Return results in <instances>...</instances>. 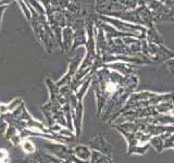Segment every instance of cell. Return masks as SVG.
I'll list each match as a JSON object with an SVG mask.
<instances>
[{"label":"cell","mask_w":174,"mask_h":163,"mask_svg":"<svg viewBox=\"0 0 174 163\" xmlns=\"http://www.w3.org/2000/svg\"><path fill=\"white\" fill-rule=\"evenodd\" d=\"M106 90L109 94H113V92H115V91L118 90V86L115 84H113V83H108L106 86Z\"/></svg>","instance_id":"obj_1"}]
</instances>
